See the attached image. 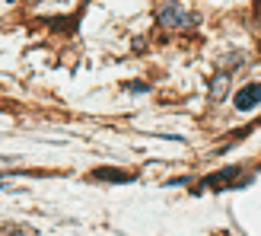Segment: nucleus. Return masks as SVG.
Here are the masks:
<instances>
[{
    "mask_svg": "<svg viewBox=\"0 0 261 236\" xmlns=\"http://www.w3.org/2000/svg\"><path fill=\"white\" fill-rule=\"evenodd\" d=\"M239 169L232 166V169H220V173H214V176H207V179H201V188H211V192H220V188H229L232 185V176H236Z\"/></svg>",
    "mask_w": 261,
    "mask_h": 236,
    "instance_id": "obj_3",
    "label": "nucleus"
},
{
    "mask_svg": "<svg viewBox=\"0 0 261 236\" xmlns=\"http://www.w3.org/2000/svg\"><path fill=\"white\" fill-rule=\"evenodd\" d=\"M226 83H229V70H220L214 80H211V99L214 102H220V99L226 96Z\"/></svg>",
    "mask_w": 261,
    "mask_h": 236,
    "instance_id": "obj_4",
    "label": "nucleus"
},
{
    "mask_svg": "<svg viewBox=\"0 0 261 236\" xmlns=\"http://www.w3.org/2000/svg\"><path fill=\"white\" fill-rule=\"evenodd\" d=\"M261 102V83H249V86H242L239 93H236V99H232V106H236L239 112H249V109H255Z\"/></svg>",
    "mask_w": 261,
    "mask_h": 236,
    "instance_id": "obj_2",
    "label": "nucleus"
},
{
    "mask_svg": "<svg viewBox=\"0 0 261 236\" xmlns=\"http://www.w3.org/2000/svg\"><path fill=\"white\" fill-rule=\"evenodd\" d=\"M96 179H112V182H127L130 176H124V173H112V169H99V173H96Z\"/></svg>",
    "mask_w": 261,
    "mask_h": 236,
    "instance_id": "obj_5",
    "label": "nucleus"
},
{
    "mask_svg": "<svg viewBox=\"0 0 261 236\" xmlns=\"http://www.w3.org/2000/svg\"><path fill=\"white\" fill-rule=\"evenodd\" d=\"M156 19H160L163 29H191V26L198 22V16H194V13H188L181 4H166V7H160Z\"/></svg>",
    "mask_w": 261,
    "mask_h": 236,
    "instance_id": "obj_1",
    "label": "nucleus"
}]
</instances>
